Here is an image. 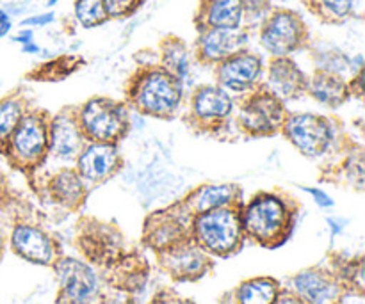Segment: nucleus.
Returning a JSON list of instances; mask_svg holds the SVG:
<instances>
[{
	"label": "nucleus",
	"mask_w": 365,
	"mask_h": 304,
	"mask_svg": "<svg viewBox=\"0 0 365 304\" xmlns=\"http://www.w3.org/2000/svg\"><path fill=\"white\" fill-rule=\"evenodd\" d=\"M312 93L319 102L339 105L346 96V88L341 80L330 75H319L312 84Z\"/></svg>",
	"instance_id": "nucleus-20"
},
{
	"label": "nucleus",
	"mask_w": 365,
	"mask_h": 304,
	"mask_svg": "<svg viewBox=\"0 0 365 304\" xmlns=\"http://www.w3.org/2000/svg\"><path fill=\"white\" fill-rule=\"evenodd\" d=\"M262 64L253 53L237 52L223 61L220 68V82L234 91H245L259 78Z\"/></svg>",
	"instance_id": "nucleus-9"
},
{
	"label": "nucleus",
	"mask_w": 365,
	"mask_h": 304,
	"mask_svg": "<svg viewBox=\"0 0 365 304\" xmlns=\"http://www.w3.org/2000/svg\"><path fill=\"white\" fill-rule=\"evenodd\" d=\"M278 304H305V303H302L296 298H291V295H285V298L278 299Z\"/></svg>",
	"instance_id": "nucleus-32"
},
{
	"label": "nucleus",
	"mask_w": 365,
	"mask_h": 304,
	"mask_svg": "<svg viewBox=\"0 0 365 304\" xmlns=\"http://www.w3.org/2000/svg\"><path fill=\"white\" fill-rule=\"evenodd\" d=\"M107 18H125L134 13L143 0H102Z\"/></svg>",
	"instance_id": "nucleus-28"
},
{
	"label": "nucleus",
	"mask_w": 365,
	"mask_h": 304,
	"mask_svg": "<svg viewBox=\"0 0 365 304\" xmlns=\"http://www.w3.org/2000/svg\"><path fill=\"white\" fill-rule=\"evenodd\" d=\"M61 287L66 299L73 304H84L95 295L96 276L93 271L77 260H61L57 266Z\"/></svg>",
	"instance_id": "nucleus-8"
},
{
	"label": "nucleus",
	"mask_w": 365,
	"mask_h": 304,
	"mask_svg": "<svg viewBox=\"0 0 365 304\" xmlns=\"http://www.w3.org/2000/svg\"><path fill=\"white\" fill-rule=\"evenodd\" d=\"M21 120V103L16 100L0 102V145L7 141Z\"/></svg>",
	"instance_id": "nucleus-23"
},
{
	"label": "nucleus",
	"mask_w": 365,
	"mask_h": 304,
	"mask_svg": "<svg viewBox=\"0 0 365 304\" xmlns=\"http://www.w3.org/2000/svg\"><path fill=\"white\" fill-rule=\"evenodd\" d=\"M52 20H53V14H43V16H34V18H31V20H25L24 23L25 25H45Z\"/></svg>",
	"instance_id": "nucleus-31"
},
{
	"label": "nucleus",
	"mask_w": 365,
	"mask_h": 304,
	"mask_svg": "<svg viewBox=\"0 0 365 304\" xmlns=\"http://www.w3.org/2000/svg\"><path fill=\"white\" fill-rule=\"evenodd\" d=\"M2 249H4V235H2V230H0V255H2Z\"/></svg>",
	"instance_id": "nucleus-33"
},
{
	"label": "nucleus",
	"mask_w": 365,
	"mask_h": 304,
	"mask_svg": "<svg viewBox=\"0 0 365 304\" xmlns=\"http://www.w3.org/2000/svg\"><path fill=\"white\" fill-rule=\"evenodd\" d=\"M287 212L280 199L273 196H260L246 209L245 226L260 242H269L284 230Z\"/></svg>",
	"instance_id": "nucleus-5"
},
{
	"label": "nucleus",
	"mask_w": 365,
	"mask_h": 304,
	"mask_svg": "<svg viewBox=\"0 0 365 304\" xmlns=\"http://www.w3.org/2000/svg\"><path fill=\"white\" fill-rule=\"evenodd\" d=\"M53 191H56L57 198H59L61 201L73 203L77 201L78 196H81L82 184L73 173H63L57 178L56 184H53Z\"/></svg>",
	"instance_id": "nucleus-25"
},
{
	"label": "nucleus",
	"mask_w": 365,
	"mask_h": 304,
	"mask_svg": "<svg viewBox=\"0 0 365 304\" xmlns=\"http://www.w3.org/2000/svg\"><path fill=\"white\" fill-rule=\"evenodd\" d=\"M203 255L196 249H182L180 253L173 256V266L175 271L182 274H191L202 267Z\"/></svg>",
	"instance_id": "nucleus-26"
},
{
	"label": "nucleus",
	"mask_w": 365,
	"mask_h": 304,
	"mask_svg": "<svg viewBox=\"0 0 365 304\" xmlns=\"http://www.w3.org/2000/svg\"><path fill=\"white\" fill-rule=\"evenodd\" d=\"M305 191L310 192V194L316 198V203L319 206H331V205H334V201H331V198L327 194V192L317 191V189H305Z\"/></svg>",
	"instance_id": "nucleus-29"
},
{
	"label": "nucleus",
	"mask_w": 365,
	"mask_h": 304,
	"mask_svg": "<svg viewBox=\"0 0 365 304\" xmlns=\"http://www.w3.org/2000/svg\"><path fill=\"white\" fill-rule=\"evenodd\" d=\"M241 304H274L278 298V287L273 280H252L241 285L237 292Z\"/></svg>",
	"instance_id": "nucleus-19"
},
{
	"label": "nucleus",
	"mask_w": 365,
	"mask_h": 304,
	"mask_svg": "<svg viewBox=\"0 0 365 304\" xmlns=\"http://www.w3.org/2000/svg\"><path fill=\"white\" fill-rule=\"evenodd\" d=\"M56 2H57V0H48V6H53Z\"/></svg>",
	"instance_id": "nucleus-34"
},
{
	"label": "nucleus",
	"mask_w": 365,
	"mask_h": 304,
	"mask_svg": "<svg viewBox=\"0 0 365 304\" xmlns=\"http://www.w3.org/2000/svg\"><path fill=\"white\" fill-rule=\"evenodd\" d=\"M287 135L292 145L309 157L321 155L330 145V128L328 123L314 114H298L287 121Z\"/></svg>",
	"instance_id": "nucleus-6"
},
{
	"label": "nucleus",
	"mask_w": 365,
	"mask_h": 304,
	"mask_svg": "<svg viewBox=\"0 0 365 304\" xmlns=\"http://www.w3.org/2000/svg\"><path fill=\"white\" fill-rule=\"evenodd\" d=\"M303 73L289 61L280 59L271 66V85L278 95L292 96L298 91H302L303 85Z\"/></svg>",
	"instance_id": "nucleus-18"
},
{
	"label": "nucleus",
	"mask_w": 365,
	"mask_h": 304,
	"mask_svg": "<svg viewBox=\"0 0 365 304\" xmlns=\"http://www.w3.org/2000/svg\"><path fill=\"white\" fill-rule=\"evenodd\" d=\"M0 187H2V174H0Z\"/></svg>",
	"instance_id": "nucleus-35"
},
{
	"label": "nucleus",
	"mask_w": 365,
	"mask_h": 304,
	"mask_svg": "<svg viewBox=\"0 0 365 304\" xmlns=\"http://www.w3.org/2000/svg\"><path fill=\"white\" fill-rule=\"evenodd\" d=\"M52 148L61 159H71L82 148V135L77 125L68 117H57L52 125Z\"/></svg>",
	"instance_id": "nucleus-15"
},
{
	"label": "nucleus",
	"mask_w": 365,
	"mask_h": 304,
	"mask_svg": "<svg viewBox=\"0 0 365 304\" xmlns=\"http://www.w3.org/2000/svg\"><path fill=\"white\" fill-rule=\"evenodd\" d=\"M303 38L305 25L302 18L291 11H278L264 25L260 41L274 56H287L302 45Z\"/></svg>",
	"instance_id": "nucleus-4"
},
{
	"label": "nucleus",
	"mask_w": 365,
	"mask_h": 304,
	"mask_svg": "<svg viewBox=\"0 0 365 304\" xmlns=\"http://www.w3.org/2000/svg\"><path fill=\"white\" fill-rule=\"evenodd\" d=\"M75 16L84 27H96L107 20L102 0H77L75 2Z\"/></svg>",
	"instance_id": "nucleus-22"
},
{
	"label": "nucleus",
	"mask_w": 365,
	"mask_h": 304,
	"mask_svg": "<svg viewBox=\"0 0 365 304\" xmlns=\"http://www.w3.org/2000/svg\"><path fill=\"white\" fill-rule=\"evenodd\" d=\"M196 235L209 251L227 255L237 246L241 226L237 216L232 210L221 206L207 210L196 219Z\"/></svg>",
	"instance_id": "nucleus-1"
},
{
	"label": "nucleus",
	"mask_w": 365,
	"mask_h": 304,
	"mask_svg": "<svg viewBox=\"0 0 365 304\" xmlns=\"http://www.w3.org/2000/svg\"><path fill=\"white\" fill-rule=\"evenodd\" d=\"M164 59H166V63L173 68L175 73H177L178 77H185V73H187L189 61H187V53H185V48L182 43H175L173 46H170V48H168V52L164 53Z\"/></svg>",
	"instance_id": "nucleus-27"
},
{
	"label": "nucleus",
	"mask_w": 365,
	"mask_h": 304,
	"mask_svg": "<svg viewBox=\"0 0 365 304\" xmlns=\"http://www.w3.org/2000/svg\"><path fill=\"white\" fill-rule=\"evenodd\" d=\"M310 7L323 20L341 21L353 13V0H309Z\"/></svg>",
	"instance_id": "nucleus-21"
},
{
	"label": "nucleus",
	"mask_w": 365,
	"mask_h": 304,
	"mask_svg": "<svg viewBox=\"0 0 365 304\" xmlns=\"http://www.w3.org/2000/svg\"><path fill=\"white\" fill-rule=\"evenodd\" d=\"M245 128L253 134H271L282 121V107L271 96H259L241 114Z\"/></svg>",
	"instance_id": "nucleus-11"
},
{
	"label": "nucleus",
	"mask_w": 365,
	"mask_h": 304,
	"mask_svg": "<svg viewBox=\"0 0 365 304\" xmlns=\"http://www.w3.org/2000/svg\"><path fill=\"white\" fill-rule=\"evenodd\" d=\"M81 121L89 137L106 145L118 141L127 128L123 107L103 98L91 100L82 110Z\"/></svg>",
	"instance_id": "nucleus-3"
},
{
	"label": "nucleus",
	"mask_w": 365,
	"mask_h": 304,
	"mask_svg": "<svg viewBox=\"0 0 365 304\" xmlns=\"http://www.w3.org/2000/svg\"><path fill=\"white\" fill-rule=\"evenodd\" d=\"M11 155L20 164H34L46 150V128L36 116L21 117L9 137Z\"/></svg>",
	"instance_id": "nucleus-7"
},
{
	"label": "nucleus",
	"mask_w": 365,
	"mask_h": 304,
	"mask_svg": "<svg viewBox=\"0 0 365 304\" xmlns=\"http://www.w3.org/2000/svg\"><path fill=\"white\" fill-rule=\"evenodd\" d=\"M232 109V102L223 89L202 88L195 96V112L202 120L225 117Z\"/></svg>",
	"instance_id": "nucleus-16"
},
{
	"label": "nucleus",
	"mask_w": 365,
	"mask_h": 304,
	"mask_svg": "<svg viewBox=\"0 0 365 304\" xmlns=\"http://www.w3.org/2000/svg\"><path fill=\"white\" fill-rule=\"evenodd\" d=\"M232 198H234V187H230V185L207 187L200 196V210L207 212V210L221 209V206L228 205Z\"/></svg>",
	"instance_id": "nucleus-24"
},
{
	"label": "nucleus",
	"mask_w": 365,
	"mask_h": 304,
	"mask_svg": "<svg viewBox=\"0 0 365 304\" xmlns=\"http://www.w3.org/2000/svg\"><path fill=\"white\" fill-rule=\"evenodd\" d=\"M180 85L173 75L166 71H150L138 82L135 102L145 112L153 116H168L180 102Z\"/></svg>",
	"instance_id": "nucleus-2"
},
{
	"label": "nucleus",
	"mask_w": 365,
	"mask_h": 304,
	"mask_svg": "<svg viewBox=\"0 0 365 304\" xmlns=\"http://www.w3.org/2000/svg\"><path fill=\"white\" fill-rule=\"evenodd\" d=\"M245 43L246 34L237 28H210L200 39V53L207 61H225L237 53Z\"/></svg>",
	"instance_id": "nucleus-10"
},
{
	"label": "nucleus",
	"mask_w": 365,
	"mask_h": 304,
	"mask_svg": "<svg viewBox=\"0 0 365 304\" xmlns=\"http://www.w3.org/2000/svg\"><path fill=\"white\" fill-rule=\"evenodd\" d=\"M242 18V0H209L205 21L210 28H237Z\"/></svg>",
	"instance_id": "nucleus-17"
},
{
	"label": "nucleus",
	"mask_w": 365,
	"mask_h": 304,
	"mask_svg": "<svg viewBox=\"0 0 365 304\" xmlns=\"http://www.w3.org/2000/svg\"><path fill=\"white\" fill-rule=\"evenodd\" d=\"M296 290L309 304H334L337 299V285L319 271H305L294 280Z\"/></svg>",
	"instance_id": "nucleus-14"
},
{
	"label": "nucleus",
	"mask_w": 365,
	"mask_h": 304,
	"mask_svg": "<svg viewBox=\"0 0 365 304\" xmlns=\"http://www.w3.org/2000/svg\"><path fill=\"white\" fill-rule=\"evenodd\" d=\"M118 164V152L113 145H93L78 159L81 174L88 180L100 182L109 177Z\"/></svg>",
	"instance_id": "nucleus-13"
},
{
	"label": "nucleus",
	"mask_w": 365,
	"mask_h": 304,
	"mask_svg": "<svg viewBox=\"0 0 365 304\" xmlns=\"http://www.w3.org/2000/svg\"><path fill=\"white\" fill-rule=\"evenodd\" d=\"M13 249L21 256L34 263H50L53 258V248L50 239L43 231L31 226H18L14 230Z\"/></svg>",
	"instance_id": "nucleus-12"
},
{
	"label": "nucleus",
	"mask_w": 365,
	"mask_h": 304,
	"mask_svg": "<svg viewBox=\"0 0 365 304\" xmlns=\"http://www.w3.org/2000/svg\"><path fill=\"white\" fill-rule=\"evenodd\" d=\"M11 31V18L6 11L0 9V38L7 34Z\"/></svg>",
	"instance_id": "nucleus-30"
}]
</instances>
